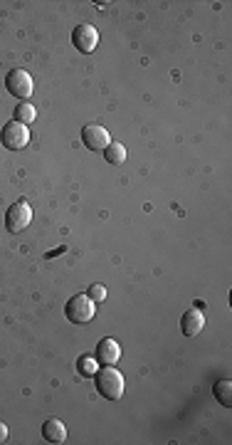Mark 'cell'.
<instances>
[{
    "mask_svg": "<svg viewBox=\"0 0 232 445\" xmlns=\"http://www.w3.org/2000/svg\"><path fill=\"white\" fill-rule=\"evenodd\" d=\"M94 378H97V391L107 401H119L124 396V376L114 366H104L102 371L94 374Z\"/></svg>",
    "mask_w": 232,
    "mask_h": 445,
    "instance_id": "obj_1",
    "label": "cell"
},
{
    "mask_svg": "<svg viewBox=\"0 0 232 445\" xmlns=\"http://www.w3.org/2000/svg\"><path fill=\"white\" fill-rule=\"evenodd\" d=\"M64 314L72 324H89L97 314V302L89 294H74L64 307Z\"/></svg>",
    "mask_w": 232,
    "mask_h": 445,
    "instance_id": "obj_2",
    "label": "cell"
},
{
    "mask_svg": "<svg viewBox=\"0 0 232 445\" xmlns=\"http://www.w3.org/2000/svg\"><path fill=\"white\" fill-rule=\"evenodd\" d=\"M0 144H3L8 151H20L30 144V129L20 122H8L0 129Z\"/></svg>",
    "mask_w": 232,
    "mask_h": 445,
    "instance_id": "obj_3",
    "label": "cell"
},
{
    "mask_svg": "<svg viewBox=\"0 0 232 445\" xmlns=\"http://www.w3.org/2000/svg\"><path fill=\"white\" fill-rule=\"evenodd\" d=\"M5 89H8L15 99H23L25 102V99H30L33 97V92H35L33 77H30L28 69H20V67L10 69L8 77H5Z\"/></svg>",
    "mask_w": 232,
    "mask_h": 445,
    "instance_id": "obj_4",
    "label": "cell"
},
{
    "mask_svg": "<svg viewBox=\"0 0 232 445\" xmlns=\"http://www.w3.org/2000/svg\"><path fill=\"white\" fill-rule=\"evenodd\" d=\"M30 223H33V208H30L28 201L20 198V201L13 203V206L8 208V213H5V228H8L10 233H23Z\"/></svg>",
    "mask_w": 232,
    "mask_h": 445,
    "instance_id": "obj_5",
    "label": "cell"
},
{
    "mask_svg": "<svg viewBox=\"0 0 232 445\" xmlns=\"http://www.w3.org/2000/svg\"><path fill=\"white\" fill-rule=\"evenodd\" d=\"M82 144L89 151H104V149L112 144V137H109L107 129L99 127V124H87V127L82 129Z\"/></svg>",
    "mask_w": 232,
    "mask_h": 445,
    "instance_id": "obj_6",
    "label": "cell"
},
{
    "mask_svg": "<svg viewBox=\"0 0 232 445\" xmlns=\"http://www.w3.org/2000/svg\"><path fill=\"white\" fill-rule=\"evenodd\" d=\"M72 45L79 50V52H84V54L94 52V50H97V45H99L97 28H94V25H77V28H74V33H72Z\"/></svg>",
    "mask_w": 232,
    "mask_h": 445,
    "instance_id": "obj_7",
    "label": "cell"
},
{
    "mask_svg": "<svg viewBox=\"0 0 232 445\" xmlns=\"http://www.w3.org/2000/svg\"><path fill=\"white\" fill-rule=\"evenodd\" d=\"M119 359H121V347L116 339L107 337L97 344V362L102 366H114V364H119Z\"/></svg>",
    "mask_w": 232,
    "mask_h": 445,
    "instance_id": "obj_8",
    "label": "cell"
},
{
    "mask_svg": "<svg viewBox=\"0 0 232 445\" xmlns=\"http://www.w3.org/2000/svg\"><path fill=\"white\" fill-rule=\"evenodd\" d=\"M203 327H205V317L198 307L188 309V312L180 317V329H183L185 337H198V334L203 332Z\"/></svg>",
    "mask_w": 232,
    "mask_h": 445,
    "instance_id": "obj_9",
    "label": "cell"
},
{
    "mask_svg": "<svg viewBox=\"0 0 232 445\" xmlns=\"http://www.w3.org/2000/svg\"><path fill=\"white\" fill-rule=\"evenodd\" d=\"M42 438L47 443H64L67 441V428H64V423L59 418H50L42 426Z\"/></svg>",
    "mask_w": 232,
    "mask_h": 445,
    "instance_id": "obj_10",
    "label": "cell"
},
{
    "mask_svg": "<svg viewBox=\"0 0 232 445\" xmlns=\"http://www.w3.org/2000/svg\"><path fill=\"white\" fill-rule=\"evenodd\" d=\"M213 396H215V401H218L220 406H225V408L232 406V381H230V378H223V381L215 383Z\"/></svg>",
    "mask_w": 232,
    "mask_h": 445,
    "instance_id": "obj_11",
    "label": "cell"
},
{
    "mask_svg": "<svg viewBox=\"0 0 232 445\" xmlns=\"http://www.w3.org/2000/svg\"><path fill=\"white\" fill-rule=\"evenodd\" d=\"M104 158H107V163H112V166H119V163L126 161V146L119 141H112L104 149Z\"/></svg>",
    "mask_w": 232,
    "mask_h": 445,
    "instance_id": "obj_12",
    "label": "cell"
},
{
    "mask_svg": "<svg viewBox=\"0 0 232 445\" xmlns=\"http://www.w3.org/2000/svg\"><path fill=\"white\" fill-rule=\"evenodd\" d=\"M35 117H37V109H35V104H28V102H23V104H18L15 107V122H20V124H33L35 122Z\"/></svg>",
    "mask_w": 232,
    "mask_h": 445,
    "instance_id": "obj_13",
    "label": "cell"
},
{
    "mask_svg": "<svg viewBox=\"0 0 232 445\" xmlns=\"http://www.w3.org/2000/svg\"><path fill=\"white\" fill-rule=\"evenodd\" d=\"M77 369H79V374H84V376H94V374L99 371L97 357H82L77 362Z\"/></svg>",
    "mask_w": 232,
    "mask_h": 445,
    "instance_id": "obj_14",
    "label": "cell"
},
{
    "mask_svg": "<svg viewBox=\"0 0 232 445\" xmlns=\"http://www.w3.org/2000/svg\"><path fill=\"white\" fill-rule=\"evenodd\" d=\"M89 297H92L94 302H104V299H107V287H104V284H92V287H89Z\"/></svg>",
    "mask_w": 232,
    "mask_h": 445,
    "instance_id": "obj_15",
    "label": "cell"
},
{
    "mask_svg": "<svg viewBox=\"0 0 232 445\" xmlns=\"http://www.w3.org/2000/svg\"><path fill=\"white\" fill-rule=\"evenodd\" d=\"M5 441H8V426L0 421V443H5Z\"/></svg>",
    "mask_w": 232,
    "mask_h": 445,
    "instance_id": "obj_16",
    "label": "cell"
}]
</instances>
